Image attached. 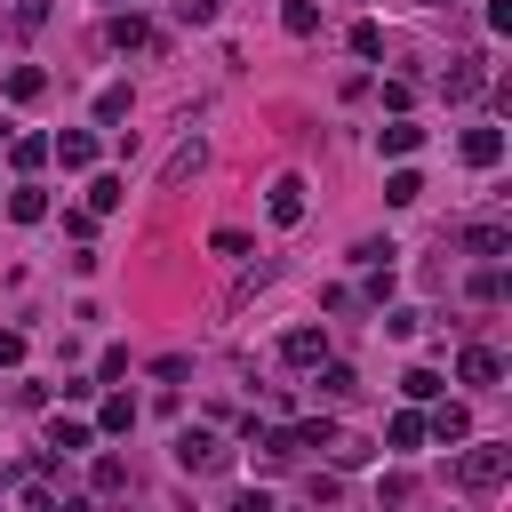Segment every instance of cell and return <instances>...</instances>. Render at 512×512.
<instances>
[{
    "label": "cell",
    "mask_w": 512,
    "mask_h": 512,
    "mask_svg": "<svg viewBox=\"0 0 512 512\" xmlns=\"http://www.w3.org/2000/svg\"><path fill=\"white\" fill-rule=\"evenodd\" d=\"M504 472H512V448H464L456 456V488H472V496H488V488H504Z\"/></svg>",
    "instance_id": "1"
},
{
    "label": "cell",
    "mask_w": 512,
    "mask_h": 512,
    "mask_svg": "<svg viewBox=\"0 0 512 512\" xmlns=\"http://www.w3.org/2000/svg\"><path fill=\"white\" fill-rule=\"evenodd\" d=\"M176 464H184V472H224L232 448H224L216 432H176Z\"/></svg>",
    "instance_id": "2"
},
{
    "label": "cell",
    "mask_w": 512,
    "mask_h": 512,
    "mask_svg": "<svg viewBox=\"0 0 512 512\" xmlns=\"http://www.w3.org/2000/svg\"><path fill=\"white\" fill-rule=\"evenodd\" d=\"M456 376H464V384H504V360H496L488 344H464V352H456Z\"/></svg>",
    "instance_id": "3"
},
{
    "label": "cell",
    "mask_w": 512,
    "mask_h": 512,
    "mask_svg": "<svg viewBox=\"0 0 512 512\" xmlns=\"http://www.w3.org/2000/svg\"><path fill=\"white\" fill-rule=\"evenodd\" d=\"M464 248H472V256H504V248H512V224L480 216V224H464Z\"/></svg>",
    "instance_id": "4"
},
{
    "label": "cell",
    "mask_w": 512,
    "mask_h": 512,
    "mask_svg": "<svg viewBox=\"0 0 512 512\" xmlns=\"http://www.w3.org/2000/svg\"><path fill=\"white\" fill-rule=\"evenodd\" d=\"M280 352H288L296 368H320V360H328V336H320V328H288V336H280Z\"/></svg>",
    "instance_id": "5"
},
{
    "label": "cell",
    "mask_w": 512,
    "mask_h": 512,
    "mask_svg": "<svg viewBox=\"0 0 512 512\" xmlns=\"http://www.w3.org/2000/svg\"><path fill=\"white\" fill-rule=\"evenodd\" d=\"M464 160H472V168H496V160H504V136H496V128H464Z\"/></svg>",
    "instance_id": "6"
},
{
    "label": "cell",
    "mask_w": 512,
    "mask_h": 512,
    "mask_svg": "<svg viewBox=\"0 0 512 512\" xmlns=\"http://www.w3.org/2000/svg\"><path fill=\"white\" fill-rule=\"evenodd\" d=\"M424 432H432V440H472V416L448 400V408H432V416H424Z\"/></svg>",
    "instance_id": "7"
},
{
    "label": "cell",
    "mask_w": 512,
    "mask_h": 512,
    "mask_svg": "<svg viewBox=\"0 0 512 512\" xmlns=\"http://www.w3.org/2000/svg\"><path fill=\"white\" fill-rule=\"evenodd\" d=\"M48 152H56L64 168H96V136H80V128H72V136H56Z\"/></svg>",
    "instance_id": "8"
},
{
    "label": "cell",
    "mask_w": 512,
    "mask_h": 512,
    "mask_svg": "<svg viewBox=\"0 0 512 512\" xmlns=\"http://www.w3.org/2000/svg\"><path fill=\"white\" fill-rule=\"evenodd\" d=\"M296 216H304V184L280 176V184H272V224H296Z\"/></svg>",
    "instance_id": "9"
},
{
    "label": "cell",
    "mask_w": 512,
    "mask_h": 512,
    "mask_svg": "<svg viewBox=\"0 0 512 512\" xmlns=\"http://www.w3.org/2000/svg\"><path fill=\"white\" fill-rule=\"evenodd\" d=\"M480 80H488V72H480V56H456V72H448V96L464 104V96H480Z\"/></svg>",
    "instance_id": "10"
},
{
    "label": "cell",
    "mask_w": 512,
    "mask_h": 512,
    "mask_svg": "<svg viewBox=\"0 0 512 512\" xmlns=\"http://www.w3.org/2000/svg\"><path fill=\"white\" fill-rule=\"evenodd\" d=\"M200 160H208L200 144H176V152H168V168H160V184H184V176H200Z\"/></svg>",
    "instance_id": "11"
},
{
    "label": "cell",
    "mask_w": 512,
    "mask_h": 512,
    "mask_svg": "<svg viewBox=\"0 0 512 512\" xmlns=\"http://www.w3.org/2000/svg\"><path fill=\"white\" fill-rule=\"evenodd\" d=\"M384 200H392V208L424 200V176H416V168H392V176H384Z\"/></svg>",
    "instance_id": "12"
},
{
    "label": "cell",
    "mask_w": 512,
    "mask_h": 512,
    "mask_svg": "<svg viewBox=\"0 0 512 512\" xmlns=\"http://www.w3.org/2000/svg\"><path fill=\"white\" fill-rule=\"evenodd\" d=\"M8 216H16V224H40V216H48V192L16 184V192H8Z\"/></svg>",
    "instance_id": "13"
},
{
    "label": "cell",
    "mask_w": 512,
    "mask_h": 512,
    "mask_svg": "<svg viewBox=\"0 0 512 512\" xmlns=\"http://www.w3.org/2000/svg\"><path fill=\"white\" fill-rule=\"evenodd\" d=\"M96 424H104V432H136V400H128V392H112V400L96 408Z\"/></svg>",
    "instance_id": "14"
},
{
    "label": "cell",
    "mask_w": 512,
    "mask_h": 512,
    "mask_svg": "<svg viewBox=\"0 0 512 512\" xmlns=\"http://www.w3.org/2000/svg\"><path fill=\"white\" fill-rule=\"evenodd\" d=\"M48 448H56V456H80V448H88V424L56 416V424H48Z\"/></svg>",
    "instance_id": "15"
},
{
    "label": "cell",
    "mask_w": 512,
    "mask_h": 512,
    "mask_svg": "<svg viewBox=\"0 0 512 512\" xmlns=\"http://www.w3.org/2000/svg\"><path fill=\"white\" fill-rule=\"evenodd\" d=\"M288 432H296V456H304V448H336V424H328V416H304V424H288Z\"/></svg>",
    "instance_id": "16"
},
{
    "label": "cell",
    "mask_w": 512,
    "mask_h": 512,
    "mask_svg": "<svg viewBox=\"0 0 512 512\" xmlns=\"http://www.w3.org/2000/svg\"><path fill=\"white\" fill-rule=\"evenodd\" d=\"M112 48H152V24L144 16H112Z\"/></svg>",
    "instance_id": "17"
},
{
    "label": "cell",
    "mask_w": 512,
    "mask_h": 512,
    "mask_svg": "<svg viewBox=\"0 0 512 512\" xmlns=\"http://www.w3.org/2000/svg\"><path fill=\"white\" fill-rule=\"evenodd\" d=\"M40 88H48V72H32V64L8 72V104H40Z\"/></svg>",
    "instance_id": "18"
},
{
    "label": "cell",
    "mask_w": 512,
    "mask_h": 512,
    "mask_svg": "<svg viewBox=\"0 0 512 512\" xmlns=\"http://www.w3.org/2000/svg\"><path fill=\"white\" fill-rule=\"evenodd\" d=\"M376 144H384V152H392V160H408V152H416V144H424V128H408V120H392V128H384V136H376Z\"/></svg>",
    "instance_id": "19"
},
{
    "label": "cell",
    "mask_w": 512,
    "mask_h": 512,
    "mask_svg": "<svg viewBox=\"0 0 512 512\" xmlns=\"http://www.w3.org/2000/svg\"><path fill=\"white\" fill-rule=\"evenodd\" d=\"M120 192H128L120 176H96V184H88V216H112V208H120Z\"/></svg>",
    "instance_id": "20"
},
{
    "label": "cell",
    "mask_w": 512,
    "mask_h": 512,
    "mask_svg": "<svg viewBox=\"0 0 512 512\" xmlns=\"http://www.w3.org/2000/svg\"><path fill=\"white\" fill-rule=\"evenodd\" d=\"M384 440H392V448H416V440H424V416H416V408H400V416L384 424Z\"/></svg>",
    "instance_id": "21"
},
{
    "label": "cell",
    "mask_w": 512,
    "mask_h": 512,
    "mask_svg": "<svg viewBox=\"0 0 512 512\" xmlns=\"http://www.w3.org/2000/svg\"><path fill=\"white\" fill-rule=\"evenodd\" d=\"M280 24L304 40V32H320V8H312V0H288V8H280Z\"/></svg>",
    "instance_id": "22"
},
{
    "label": "cell",
    "mask_w": 512,
    "mask_h": 512,
    "mask_svg": "<svg viewBox=\"0 0 512 512\" xmlns=\"http://www.w3.org/2000/svg\"><path fill=\"white\" fill-rule=\"evenodd\" d=\"M400 392H408V400H432V392H440V376H432V368H408V376H400Z\"/></svg>",
    "instance_id": "23"
},
{
    "label": "cell",
    "mask_w": 512,
    "mask_h": 512,
    "mask_svg": "<svg viewBox=\"0 0 512 512\" xmlns=\"http://www.w3.org/2000/svg\"><path fill=\"white\" fill-rule=\"evenodd\" d=\"M96 488H104V496L128 488V464H120V456H96Z\"/></svg>",
    "instance_id": "24"
},
{
    "label": "cell",
    "mask_w": 512,
    "mask_h": 512,
    "mask_svg": "<svg viewBox=\"0 0 512 512\" xmlns=\"http://www.w3.org/2000/svg\"><path fill=\"white\" fill-rule=\"evenodd\" d=\"M352 56H384V32L376 24H352Z\"/></svg>",
    "instance_id": "25"
},
{
    "label": "cell",
    "mask_w": 512,
    "mask_h": 512,
    "mask_svg": "<svg viewBox=\"0 0 512 512\" xmlns=\"http://www.w3.org/2000/svg\"><path fill=\"white\" fill-rule=\"evenodd\" d=\"M96 120H128V88H104L96 96Z\"/></svg>",
    "instance_id": "26"
},
{
    "label": "cell",
    "mask_w": 512,
    "mask_h": 512,
    "mask_svg": "<svg viewBox=\"0 0 512 512\" xmlns=\"http://www.w3.org/2000/svg\"><path fill=\"white\" fill-rule=\"evenodd\" d=\"M48 160V136H16V168H40Z\"/></svg>",
    "instance_id": "27"
},
{
    "label": "cell",
    "mask_w": 512,
    "mask_h": 512,
    "mask_svg": "<svg viewBox=\"0 0 512 512\" xmlns=\"http://www.w3.org/2000/svg\"><path fill=\"white\" fill-rule=\"evenodd\" d=\"M224 16V0H184V24H216Z\"/></svg>",
    "instance_id": "28"
},
{
    "label": "cell",
    "mask_w": 512,
    "mask_h": 512,
    "mask_svg": "<svg viewBox=\"0 0 512 512\" xmlns=\"http://www.w3.org/2000/svg\"><path fill=\"white\" fill-rule=\"evenodd\" d=\"M16 360H24V336H16V328H0V368H16Z\"/></svg>",
    "instance_id": "29"
},
{
    "label": "cell",
    "mask_w": 512,
    "mask_h": 512,
    "mask_svg": "<svg viewBox=\"0 0 512 512\" xmlns=\"http://www.w3.org/2000/svg\"><path fill=\"white\" fill-rule=\"evenodd\" d=\"M232 512H280V504H272V496H264V488H256V496H240V504H232Z\"/></svg>",
    "instance_id": "30"
},
{
    "label": "cell",
    "mask_w": 512,
    "mask_h": 512,
    "mask_svg": "<svg viewBox=\"0 0 512 512\" xmlns=\"http://www.w3.org/2000/svg\"><path fill=\"white\" fill-rule=\"evenodd\" d=\"M48 512H96V496H64V504H48Z\"/></svg>",
    "instance_id": "31"
},
{
    "label": "cell",
    "mask_w": 512,
    "mask_h": 512,
    "mask_svg": "<svg viewBox=\"0 0 512 512\" xmlns=\"http://www.w3.org/2000/svg\"><path fill=\"white\" fill-rule=\"evenodd\" d=\"M440 8H456V0H440Z\"/></svg>",
    "instance_id": "32"
}]
</instances>
